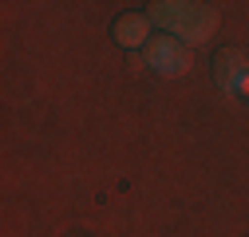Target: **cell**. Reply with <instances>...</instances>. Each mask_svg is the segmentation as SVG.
Wrapping results in <instances>:
<instances>
[{
    "mask_svg": "<svg viewBox=\"0 0 249 237\" xmlns=\"http://www.w3.org/2000/svg\"><path fill=\"white\" fill-rule=\"evenodd\" d=\"M213 79L222 83V91H233V87H241V83L249 79V59H245V51H237V48H222V51H217V59H213Z\"/></svg>",
    "mask_w": 249,
    "mask_h": 237,
    "instance_id": "3957f363",
    "label": "cell"
},
{
    "mask_svg": "<svg viewBox=\"0 0 249 237\" xmlns=\"http://www.w3.org/2000/svg\"><path fill=\"white\" fill-rule=\"evenodd\" d=\"M150 20L162 24L166 36H174V40L186 44V48L213 40L217 24H222L217 8L198 4V0H159V4H150Z\"/></svg>",
    "mask_w": 249,
    "mask_h": 237,
    "instance_id": "6da1fadb",
    "label": "cell"
},
{
    "mask_svg": "<svg viewBox=\"0 0 249 237\" xmlns=\"http://www.w3.org/2000/svg\"><path fill=\"white\" fill-rule=\"evenodd\" d=\"M111 36L119 48H146L154 36H150V16L142 12H123L115 24H111Z\"/></svg>",
    "mask_w": 249,
    "mask_h": 237,
    "instance_id": "277c9868",
    "label": "cell"
},
{
    "mask_svg": "<svg viewBox=\"0 0 249 237\" xmlns=\"http://www.w3.org/2000/svg\"><path fill=\"white\" fill-rule=\"evenodd\" d=\"M142 59H146V68L159 71V75H186L190 64H194L190 48L178 44L174 36H154V40L142 48Z\"/></svg>",
    "mask_w": 249,
    "mask_h": 237,
    "instance_id": "7a4b0ae2",
    "label": "cell"
}]
</instances>
